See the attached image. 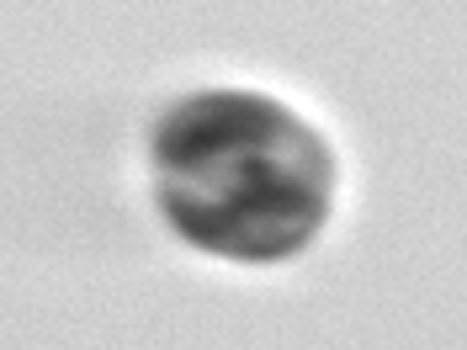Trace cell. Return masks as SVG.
Instances as JSON below:
<instances>
[{"instance_id":"1","label":"cell","mask_w":467,"mask_h":350,"mask_svg":"<svg viewBox=\"0 0 467 350\" xmlns=\"http://www.w3.org/2000/svg\"><path fill=\"white\" fill-rule=\"evenodd\" d=\"M160 207L192 244L234 261H282L329 212V154L276 101L207 90L154 133Z\"/></svg>"}]
</instances>
